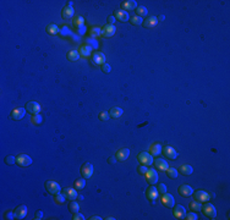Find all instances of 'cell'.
Segmentation results:
<instances>
[{
    "label": "cell",
    "mask_w": 230,
    "mask_h": 220,
    "mask_svg": "<svg viewBox=\"0 0 230 220\" xmlns=\"http://www.w3.org/2000/svg\"><path fill=\"white\" fill-rule=\"evenodd\" d=\"M15 218L16 219H23L26 215H27V207L26 206H18L16 209H15Z\"/></svg>",
    "instance_id": "cell-13"
},
{
    "label": "cell",
    "mask_w": 230,
    "mask_h": 220,
    "mask_svg": "<svg viewBox=\"0 0 230 220\" xmlns=\"http://www.w3.org/2000/svg\"><path fill=\"white\" fill-rule=\"evenodd\" d=\"M26 114V108H16L12 110L11 113V118L14 120H21Z\"/></svg>",
    "instance_id": "cell-11"
},
{
    "label": "cell",
    "mask_w": 230,
    "mask_h": 220,
    "mask_svg": "<svg viewBox=\"0 0 230 220\" xmlns=\"http://www.w3.org/2000/svg\"><path fill=\"white\" fill-rule=\"evenodd\" d=\"M114 15H115V17H117L118 20L121 21V22H126L129 18H130V17H129V14H127L126 11H124V10H115Z\"/></svg>",
    "instance_id": "cell-18"
},
{
    "label": "cell",
    "mask_w": 230,
    "mask_h": 220,
    "mask_svg": "<svg viewBox=\"0 0 230 220\" xmlns=\"http://www.w3.org/2000/svg\"><path fill=\"white\" fill-rule=\"evenodd\" d=\"M157 190H158V192H159V193L164 194V193L166 192V186L164 185V183H159L158 187H157Z\"/></svg>",
    "instance_id": "cell-43"
},
{
    "label": "cell",
    "mask_w": 230,
    "mask_h": 220,
    "mask_svg": "<svg viewBox=\"0 0 230 220\" xmlns=\"http://www.w3.org/2000/svg\"><path fill=\"white\" fill-rule=\"evenodd\" d=\"M61 15H63V18H64V20H70V18L73 16V9H72V5H69V4H67L66 6H64Z\"/></svg>",
    "instance_id": "cell-17"
},
{
    "label": "cell",
    "mask_w": 230,
    "mask_h": 220,
    "mask_svg": "<svg viewBox=\"0 0 230 220\" xmlns=\"http://www.w3.org/2000/svg\"><path fill=\"white\" fill-rule=\"evenodd\" d=\"M77 198H79L80 200H82V199H83V196H82V194H79V196H77Z\"/></svg>",
    "instance_id": "cell-57"
},
{
    "label": "cell",
    "mask_w": 230,
    "mask_h": 220,
    "mask_svg": "<svg viewBox=\"0 0 230 220\" xmlns=\"http://www.w3.org/2000/svg\"><path fill=\"white\" fill-rule=\"evenodd\" d=\"M203 209V214L207 216V218H209V219H214L216 216H217V210H216V207L213 206V204H210V203H208V202H206V204L202 207Z\"/></svg>",
    "instance_id": "cell-1"
},
{
    "label": "cell",
    "mask_w": 230,
    "mask_h": 220,
    "mask_svg": "<svg viewBox=\"0 0 230 220\" xmlns=\"http://www.w3.org/2000/svg\"><path fill=\"white\" fill-rule=\"evenodd\" d=\"M80 54L85 58H88L89 55L92 54V48L89 45H82L81 49H80Z\"/></svg>",
    "instance_id": "cell-27"
},
{
    "label": "cell",
    "mask_w": 230,
    "mask_h": 220,
    "mask_svg": "<svg viewBox=\"0 0 230 220\" xmlns=\"http://www.w3.org/2000/svg\"><path fill=\"white\" fill-rule=\"evenodd\" d=\"M89 219H91V220H102V218H101V216H97V215H93V216H91Z\"/></svg>",
    "instance_id": "cell-55"
},
{
    "label": "cell",
    "mask_w": 230,
    "mask_h": 220,
    "mask_svg": "<svg viewBox=\"0 0 230 220\" xmlns=\"http://www.w3.org/2000/svg\"><path fill=\"white\" fill-rule=\"evenodd\" d=\"M69 210L71 212V213H79V210H80V206L77 204V203H76V202L75 200H72L71 202V203H70V206H69Z\"/></svg>",
    "instance_id": "cell-35"
},
{
    "label": "cell",
    "mask_w": 230,
    "mask_h": 220,
    "mask_svg": "<svg viewBox=\"0 0 230 220\" xmlns=\"http://www.w3.org/2000/svg\"><path fill=\"white\" fill-rule=\"evenodd\" d=\"M55 202H56L58 204H63L64 202H65V196H64V194H60V193L55 194Z\"/></svg>",
    "instance_id": "cell-38"
},
{
    "label": "cell",
    "mask_w": 230,
    "mask_h": 220,
    "mask_svg": "<svg viewBox=\"0 0 230 220\" xmlns=\"http://www.w3.org/2000/svg\"><path fill=\"white\" fill-rule=\"evenodd\" d=\"M108 161H109V164H114L115 161H117V159H115V157H110Z\"/></svg>",
    "instance_id": "cell-54"
},
{
    "label": "cell",
    "mask_w": 230,
    "mask_h": 220,
    "mask_svg": "<svg viewBox=\"0 0 230 220\" xmlns=\"http://www.w3.org/2000/svg\"><path fill=\"white\" fill-rule=\"evenodd\" d=\"M16 163L20 167H28V165L32 164V159L27 154H18L16 157Z\"/></svg>",
    "instance_id": "cell-4"
},
{
    "label": "cell",
    "mask_w": 230,
    "mask_h": 220,
    "mask_svg": "<svg viewBox=\"0 0 230 220\" xmlns=\"http://www.w3.org/2000/svg\"><path fill=\"white\" fill-rule=\"evenodd\" d=\"M195 198L198 202H201V203H203V202L206 203V202L209 200V194L204 191H197V192H195Z\"/></svg>",
    "instance_id": "cell-19"
},
{
    "label": "cell",
    "mask_w": 230,
    "mask_h": 220,
    "mask_svg": "<svg viewBox=\"0 0 230 220\" xmlns=\"http://www.w3.org/2000/svg\"><path fill=\"white\" fill-rule=\"evenodd\" d=\"M42 116L39 115V114H36V115H33V118H32V122L34 124V125H39V124H42Z\"/></svg>",
    "instance_id": "cell-39"
},
{
    "label": "cell",
    "mask_w": 230,
    "mask_h": 220,
    "mask_svg": "<svg viewBox=\"0 0 230 220\" xmlns=\"http://www.w3.org/2000/svg\"><path fill=\"white\" fill-rule=\"evenodd\" d=\"M59 33H60L61 37H66V35H70V34H71V32H70V29H69L67 27H63Z\"/></svg>",
    "instance_id": "cell-41"
},
{
    "label": "cell",
    "mask_w": 230,
    "mask_h": 220,
    "mask_svg": "<svg viewBox=\"0 0 230 220\" xmlns=\"http://www.w3.org/2000/svg\"><path fill=\"white\" fill-rule=\"evenodd\" d=\"M162 203L166 207V208H171V207H174V203H175V200H174V197H172L171 194L169 193H164L162 196Z\"/></svg>",
    "instance_id": "cell-9"
},
{
    "label": "cell",
    "mask_w": 230,
    "mask_h": 220,
    "mask_svg": "<svg viewBox=\"0 0 230 220\" xmlns=\"http://www.w3.org/2000/svg\"><path fill=\"white\" fill-rule=\"evenodd\" d=\"M83 22H85V20H83L82 16H79V15H77V16L73 18V26L77 27V28H79V27H82V26H83Z\"/></svg>",
    "instance_id": "cell-32"
},
{
    "label": "cell",
    "mask_w": 230,
    "mask_h": 220,
    "mask_svg": "<svg viewBox=\"0 0 230 220\" xmlns=\"http://www.w3.org/2000/svg\"><path fill=\"white\" fill-rule=\"evenodd\" d=\"M137 159L141 163V165H146V167L153 164V155L151 153H147V152H141L138 154Z\"/></svg>",
    "instance_id": "cell-2"
},
{
    "label": "cell",
    "mask_w": 230,
    "mask_h": 220,
    "mask_svg": "<svg viewBox=\"0 0 230 220\" xmlns=\"http://www.w3.org/2000/svg\"><path fill=\"white\" fill-rule=\"evenodd\" d=\"M147 171H148V168L146 167V165H141V167H138V173L141 175H146Z\"/></svg>",
    "instance_id": "cell-45"
},
{
    "label": "cell",
    "mask_w": 230,
    "mask_h": 220,
    "mask_svg": "<svg viewBox=\"0 0 230 220\" xmlns=\"http://www.w3.org/2000/svg\"><path fill=\"white\" fill-rule=\"evenodd\" d=\"M72 219H73V220H83L85 218H83V215H82V214H80V213H75Z\"/></svg>",
    "instance_id": "cell-51"
},
{
    "label": "cell",
    "mask_w": 230,
    "mask_h": 220,
    "mask_svg": "<svg viewBox=\"0 0 230 220\" xmlns=\"http://www.w3.org/2000/svg\"><path fill=\"white\" fill-rule=\"evenodd\" d=\"M162 152H163V154H164V157H165L166 159H171V160H174V159L178 157L176 151H175L174 148H172V147H170V145L164 147V149H162Z\"/></svg>",
    "instance_id": "cell-7"
},
{
    "label": "cell",
    "mask_w": 230,
    "mask_h": 220,
    "mask_svg": "<svg viewBox=\"0 0 230 220\" xmlns=\"http://www.w3.org/2000/svg\"><path fill=\"white\" fill-rule=\"evenodd\" d=\"M130 155V149L129 148H121L117 153V160L119 161H125Z\"/></svg>",
    "instance_id": "cell-15"
},
{
    "label": "cell",
    "mask_w": 230,
    "mask_h": 220,
    "mask_svg": "<svg viewBox=\"0 0 230 220\" xmlns=\"http://www.w3.org/2000/svg\"><path fill=\"white\" fill-rule=\"evenodd\" d=\"M105 63V57L102 53H94L93 54V64L94 65H103Z\"/></svg>",
    "instance_id": "cell-20"
},
{
    "label": "cell",
    "mask_w": 230,
    "mask_h": 220,
    "mask_svg": "<svg viewBox=\"0 0 230 220\" xmlns=\"http://www.w3.org/2000/svg\"><path fill=\"white\" fill-rule=\"evenodd\" d=\"M131 23L132 25H136V26H138V25H142L143 23V21H142V17H140V16H133V17H131Z\"/></svg>",
    "instance_id": "cell-36"
},
{
    "label": "cell",
    "mask_w": 230,
    "mask_h": 220,
    "mask_svg": "<svg viewBox=\"0 0 230 220\" xmlns=\"http://www.w3.org/2000/svg\"><path fill=\"white\" fill-rule=\"evenodd\" d=\"M108 118H109V114H108L107 112H102V113L99 114V120H102V121L108 120Z\"/></svg>",
    "instance_id": "cell-47"
},
{
    "label": "cell",
    "mask_w": 230,
    "mask_h": 220,
    "mask_svg": "<svg viewBox=\"0 0 230 220\" xmlns=\"http://www.w3.org/2000/svg\"><path fill=\"white\" fill-rule=\"evenodd\" d=\"M136 12L138 14V16H140V17L146 16V15L148 14V11H147V9H146L145 6H137V8H136Z\"/></svg>",
    "instance_id": "cell-37"
},
{
    "label": "cell",
    "mask_w": 230,
    "mask_h": 220,
    "mask_svg": "<svg viewBox=\"0 0 230 220\" xmlns=\"http://www.w3.org/2000/svg\"><path fill=\"white\" fill-rule=\"evenodd\" d=\"M64 196H65V198H67L70 200H75L76 198H77L79 194H77V192H76L75 188L66 187V188H64Z\"/></svg>",
    "instance_id": "cell-14"
},
{
    "label": "cell",
    "mask_w": 230,
    "mask_h": 220,
    "mask_svg": "<svg viewBox=\"0 0 230 220\" xmlns=\"http://www.w3.org/2000/svg\"><path fill=\"white\" fill-rule=\"evenodd\" d=\"M158 20H159V21H164V20H165V16H164V15H160V16L158 17Z\"/></svg>",
    "instance_id": "cell-56"
},
{
    "label": "cell",
    "mask_w": 230,
    "mask_h": 220,
    "mask_svg": "<svg viewBox=\"0 0 230 220\" xmlns=\"http://www.w3.org/2000/svg\"><path fill=\"white\" fill-rule=\"evenodd\" d=\"M192 192H194V190L191 188L188 185H182V186L179 187V193H180V196L188 197V196L192 194Z\"/></svg>",
    "instance_id": "cell-22"
},
{
    "label": "cell",
    "mask_w": 230,
    "mask_h": 220,
    "mask_svg": "<svg viewBox=\"0 0 230 220\" xmlns=\"http://www.w3.org/2000/svg\"><path fill=\"white\" fill-rule=\"evenodd\" d=\"M45 31H47L49 34H51V35H54V34H58V33L60 32L59 27H58L56 25H53V23L48 25V26H47V28H45Z\"/></svg>",
    "instance_id": "cell-28"
},
{
    "label": "cell",
    "mask_w": 230,
    "mask_h": 220,
    "mask_svg": "<svg viewBox=\"0 0 230 220\" xmlns=\"http://www.w3.org/2000/svg\"><path fill=\"white\" fill-rule=\"evenodd\" d=\"M43 218V212L42 210H37L36 214H34V219L36 220H41Z\"/></svg>",
    "instance_id": "cell-48"
},
{
    "label": "cell",
    "mask_w": 230,
    "mask_h": 220,
    "mask_svg": "<svg viewBox=\"0 0 230 220\" xmlns=\"http://www.w3.org/2000/svg\"><path fill=\"white\" fill-rule=\"evenodd\" d=\"M88 44H89L91 48H97L98 47L97 41H94V39H88Z\"/></svg>",
    "instance_id": "cell-49"
},
{
    "label": "cell",
    "mask_w": 230,
    "mask_h": 220,
    "mask_svg": "<svg viewBox=\"0 0 230 220\" xmlns=\"http://www.w3.org/2000/svg\"><path fill=\"white\" fill-rule=\"evenodd\" d=\"M93 174V165L89 163H85L81 167V175L83 179H89Z\"/></svg>",
    "instance_id": "cell-5"
},
{
    "label": "cell",
    "mask_w": 230,
    "mask_h": 220,
    "mask_svg": "<svg viewBox=\"0 0 230 220\" xmlns=\"http://www.w3.org/2000/svg\"><path fill=\"white\" fill-rule=\"evenodd\" d=\"M194 171V169L190 167V165H182V167L180 168V173L182 175H191Z\"/></svg>",
    "instance_id": "cell-31"
},
{
    "label": "cell",
    "mask_w": 230,
    "mask_h": 220,
    "mask_svg": "<svg viewBox=\"0 0 230 220\" xmlns=\"http://www.w3.org/2000/svg\"><path fill=\"white\" fill-rule=\"evenodd\" d=\"M102 70H103V72H105V73H109V72H110V70H111V67H110V65H109V64L104 63V64L102 65Z\"/></svg>",
    "instance_id": "cell-46"
},
{
    "label": "cell",
    "mask_w": 230,
    "mask_h": 220,
    "mask_svg": "<svg viewBox=\"0 0 230 220\" xmlns=\"http://www.w3.org/2000/svg\"><path fill=\"white\" fill-rule=\"evenodd\" d=\"M85 32H86V28H85V26H82V27H79V33H80V34H85Z\"/></svg>",
    "instance_id": "cell-53"
},
{
    "label": "cell",
    "mask_w": 230,
    "mask_h": 220,
    "mask_svg": "<svg viewBox=\"0 0 230 220\" xmlns=\"http://www.w3.org/2000/svg\"><path fill=\"white\" fill-rule=\"evenodd\" d=\"M79 58H80V53L77 50H70L67 54V59L70 61H77Z\"/></svg>",
    "instance_id": "cell-29"
},
{
    "label": "cell",
    "mask_w": 230,
    "mask_h": 220,
    "mask_svg": "<svg viewBox=\"0 0 230 220\" xmlns=\"http://www.w3.org/2000/svg\"><path fill=\"white\" fill-rule=\"evenodd\" d=\"M102 34V29H99L98 27H93L92 29H91V35L92 37H98V35H101Z\"/></svg>",
    "instance_id": "cell-40"
},
{
    "label": "cell",
    "mask_w": 230,
    "mask_h": 220,
    "mask_svg": "<svg viewBox=\"0 0 230 220\" xmlns=\"http://www.w3.org/2000/svg\"><path fill=\"white\" fill-rule=\"evenodd\" d=\"M5 218L9 219V220H12V219H15V213H12V212H6V213H5Z\"/></svg>",
    "instance_id": "cell-50"
},
{
    "label": "cell",
    "mask_w": 230,
    "mask_h": 220,
    "mask_svg": "<svg viewBox=\"0 0 230 220\" xmlns=\"http://www.w3.org/2000/svg\"><path fill=\"white\" fill-rule=\"evenodd\" d=\"M154 165H156V168L158 169V170H162V171H164V170H166L169 167H168V163L164 160V159H160V158H158V159H156L154 160Z\"/></svg>",
    "instance_id": "cell-23"
},
{
    "label": "cell",
    "mask_w": 230,
    "mask_h": 220,
    "mask_svg": "<svg viewBox=\"0 0 230 220\" xmlns=\"http://www.w3.org/2000/svg\"><path fill=\"white\" fill-rule=\"evenodd\" d=\"M143 23H145L146 27H148V28H153V27H156V26H157L158 20H157V18H156L154 16H149Z\"/></svg>",
    "instance_id": "cell-25"
},
{
    "label": "cell",
    "mask_w": 230,
    "mask_h": 220,
    "mask_svg": "<svg viewBox=\"0 0 230 220\" xmlns=\"http://www.w3.org/2000/svg\"><path fill=\"white\" fill-rule=\"evenodd\" d=\"M174 216L176 218V219H185V216H186V210H185V208L181 206V204H178V206H175L174 207Z\"/></svg>",
    "instance_id": "cell-12"
},
{
    "label": "cell",
    "mask_w": 230,
    "mask_h": 220,
    "mask_svg": "<svg viewBox=\"0 0 230 220\" xmlns=\"http://www.w3.org/2000/svg\"><path fill=\"white\" fill-rule=\"evenodd\" d=\"M109 115L113 118V119H118L123 115V109L121 108H118V106H115V108H111L110 109V112H109Z\"/></svg>",
    "instance_id": "cell-24"
},
{
    "label": "cell",
    "mask_w": 230,
    "mask_h": 220,
    "mask_svg": "<svg viewBox=\"0 0 230 220\" xmlns=\"http://www.w3.org/2000/svg\"><path fill=\"white\" fill-rule=\"evenodd\" d=\"M5 163H6V164H9V165H12V164H15V163H16V158H15V157H12V155H9V157H6V158H5Z\"/></svg>",
    "instance_id": "cell-42"
},
{
    "label": "cell",
    "mask_w": 230,
    "mask_h": 220,
    "mask_svg": "<svg viewBox=\"0 0 230 220\" xmlns=\"http://www.w3.org/2000/svg\"><path fill=\"white\" fill-rule=\"evenodd\" d=\"M162 145L159 144V143H154V144H152L151 145V154L152 155H159L160 153H162Z\"/></svg>",
    "instance_id": "cell-26"
},
{
    "label": "cell",
    "mask_w": 230,
    "mask_h": 220,
    "mask_svg": "<svg viewBox=\"0 0 230 220\" xmlns=\"http://www.w3.org/2000/svg\"><path fill=\"white\" fill-rule=\"evenodd\" d=\"M135 8H137V3L135 2V0H127V2H123L121 3V9L124 11L135 10Z\"/></svg>",
    "instance_id": "cell-16"
},
{
    "label": "cell",
    "mask_w": 230,
    "mask_h": 220,
    "mask_svg": "<svg viewBox=\"0 0 230 220\" xmlns=\"http://www.w3.org/2000/svg\"><path fill=\"white\" fill-rule=\"evenodd\" d=\"M158 190L154 187V186H151L148 190H147V192H146V196H147V198L148 199H151V200H156V198L158 197Z\"/></svg>",
    "instance_id": "cell-21"
},
{
    "label": "cell",
    "mask_w": 230,
    "mask_h": 220,
    "mask_svg": "<svg viewBox=\"0 0 230 220\" xmlns=\"http://www.w3.org/2000/svg\"><path fill=\"white\" fill-rule=\"evenodd\" d=\"M85 185H86V180H85V179H80V180H76V181H75V188H76V190H82V188H85Z\"/></svg>",
    "instance_id": "cell-34"
},
{
    "label": "cell",
    "mask_w": 230,
    "mask_h": 220,
    "mask_svg": "<svg viewBox=\"0 0 230 220\" xmlns=\"http://www.w3.org/2000/svg\"><path fill=\"white\" fill-rule=\"evenodd\" d=\"M108 22H109V25H113L115 22V16H109L108 17Z\"/></svg>",
    "instance_id": "cell-52"
},
{
    "label": "cell",
    "mask_w": 230,
    "mask_h": 220,
    "mask_svg": "<svg viewBox=\"0 0 230 220\" xmlns=\"http://www.w3.org/2000/svg\"><path fill=\"white\" fill-rule=\"evenodd\" d=\"M26 110H27L28 113L33 114V115L39 114V112H41V105L38 104L37 102H28V103L26 104Z\"/></svg>",
    "instance_id": "cell-6"
},
{
    "label": "cell",
    "mask_w": 230,
    "mask_h": 220,
    "mask_svg": "<svg viewBox=\"0 0 230 220\" xmlns=\"http://www.w3.org/2000/svg\"><path fill=\"white\" fill-rule=\"evenodd\" d=\"M165 171H166L168 177H170V179H176L178 177V170L174 169V168H168Z\"/></svg>",
    "instance_id": "cell-33"
},
{
    "label": "cell",
    "mask_w": 230,
    "mask_h": 220,
    "mask_svg": "<svg viewBox=\"0 0 230 220\" xmlns=\"http://www.w3.org/2000/svg\"><path fill=\"white\" fill-rule=\"evenodd\" d=\"M190 208L192 212H200L202 210V204H201V202H191L190 203Z\"/></svg>",
    "instance_id": "cell-30"
},
{
    "label": "cell",
    "mask_w": 230,
    "mask_h": 220,
    "mask_svg": "<svg viewBox=\"0 0 230 220\" xmlns=\"http://www.w3.org/2000/svg\"><path fill=\"white\" fill-rule=\"evenodd\" d=\"M115 32H117V28H115L114 25H105L103 28H102V35L103 37H107V38H109V37H113L115 34Z\"/></svg>",
    "instance_id": "cell-8"
},
{
    "label": "cell",
    "mask_w": 230,
    "mask_h": 220,
    "mask_svg": "<svg viewBox=\"0 0 230 220\" xmlns=\"http://www.w3.org/2000/svg\"><path fill=\"white\" fill-rule=\"evenodd\" d=\"M185 219H187V220H197V215H196L194 212H191V213L186 214Z\"/></svg>",
    "instance_id": "cell-44"
},
{
    "label": "cell",
    "mask_w": 230,
    "mask_h": 220,
    "mask_svg": "<svg viewBox=\"0 0 230 220\" xmlns=\"http://www.w3.org/2000/svg\"><path fill=\"white\" fill-rule=\"evenodd\" d=\"M44 186H45V188H47V191L49 192V193H51V194H58L60 192V185L58 182H55V181H47L45 183H44Z\"/></svg>",
    "instance_id": "cell-3"
},
{
    "label": "cell",
    "mask_w": 230,
    "mask_h": 220,
    "mask_svg": "<svg viewBox=\"0 0 230 220\" xmlns=\"http://www.w3.org/2000/svg\"><path fill=\"white\" fill-rule=\"evenodd\" d=\"M146 179H147V182L151 183V185H154V183L158 181V174L156 170L153 169H148V171L146 173Z\"/></svg>",
    "instance_id": "cell-10"
}]
</instances>
